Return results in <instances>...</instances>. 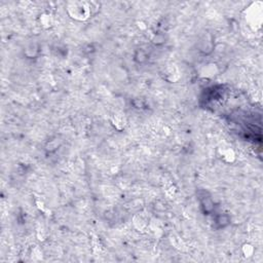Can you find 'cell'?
Returning <instances> with one entry per match:
<instances>
[{
	"label": "cell",
	"mask_w": 263,
	"mask_h": 263,
	"mask_svg": "<svg viewBox=\"0 0 263 263\" xmlns=\"http://www.w3.org/2000/svg\"><path fill=\"white\" fill-rule=\"evenodd\" d=\"M90 6L86 2H72L68 6L69 14L78 21L86 20L90 14Z\"/></svg>",
	"instance_id": "6da1fadb"
}]
</instances>
